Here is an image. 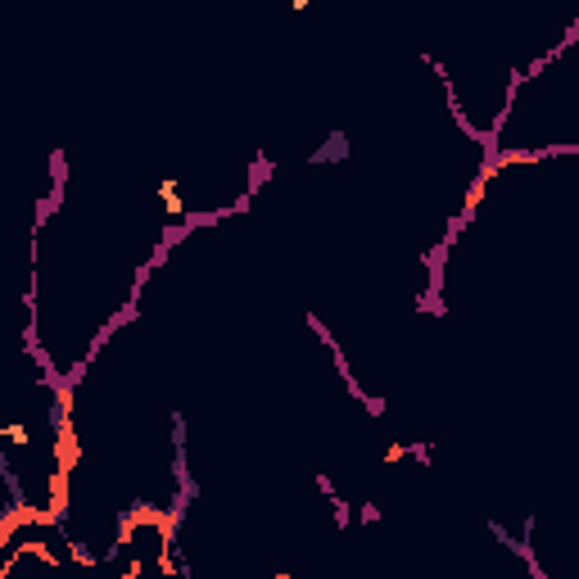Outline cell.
<instances>
[{
	"label": "cell",
	"mask_w": 579,
	"mask_h": 579,
	"mask_svg": "<svg viewBox=\"0 0 579 579\" xmlns=\"http://www.w3.org/2000/svg\"><path fill=\"white\" fill-rule=\"evenodd\" d=\"M159 199H163L168 218H181V195H177V181H163V186H159Z\"/></svg>",
	"instance_id": "cell-1"
},
{
	"label": "cell",
	"mask_w": 579,
	"mask_h": 579,
	"mask_svg": "<svg viewBox=\"0 0 579 579\" xmlns=\"http://www.w3.org/2000/svg\"><path fill=\"white\" fill-rule=\"evenodd\" d=\"M290 10H295V14H304V10H308V0H290Z\"/></svg>",
	"instance_id": "cell-2"
}]
</instances>
